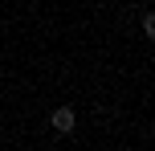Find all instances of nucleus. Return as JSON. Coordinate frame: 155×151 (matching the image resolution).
Returning <instances> with one entry per match:
<instances>
[{
	"label": "nucleus",
	"instance_id": "f257e3e1",
	"mask_svg": "<svg viewBox=\"0 0 155 151\" xmlns=\"http://www.w3.org/2000/svg\"><path fill=\"white\" fill-rule=\"evenodd\" d=\"M49 127H53L57 135H70V131L78 127V119H74V110H70V106H57V110L49 114Z\"/></svg>",
	"mask_w": 155,
	"mask_h": 151
},
{
	"label": "nucleus",
	"instance_id": "f03ea898",
	"mask_svg": "<svg viewBox=\"0 0 155 151\" xmlns=\"http://www.w3.org/2000/svg\"><path fill=\"white\" fill-rule=\"evenodd\" d=\"M143 33H147V37H155V12H143Z\"/></svg>",
	"mask_w": 155,
	"mask_h": 151
}]
</instances>
